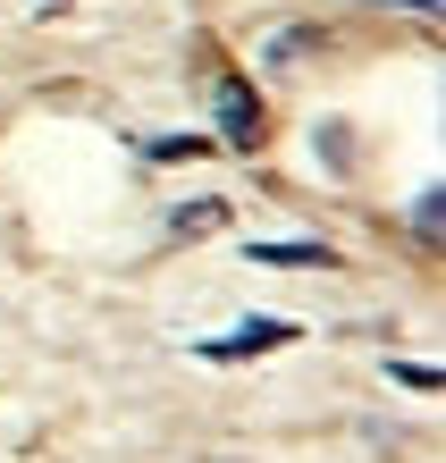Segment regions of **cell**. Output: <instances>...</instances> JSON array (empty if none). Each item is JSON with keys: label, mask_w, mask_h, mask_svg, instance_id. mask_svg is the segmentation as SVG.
<instances>
[{"label": "cell", "mask_w": 446, "mask_h": 463, "mask_svg": "<svg viewBox=\"0 0 446 463\" xmlns=\"http://www.w3.org/2000/svg\"><path fill=\"white\" fill-rule=\"evenodd\" d=\"M219 127H228V144H261V101L244 76H219Z\"/></svg>", "instance_id": "cell-1"}, {"label": "cell", "mask_w": 446, "mask_h": 463, "mask_svg": "<svg viewBox=\"0 0 446 463\" xmlns=\"http://www.w3.org/2000/svg\"><path fill=\"white\" fill-rule=\"evenodd\" d=\"M261 345H287V320H253V329H236V337H211L203 354L211 363H244V354H261Z\"/></svg>", "instance_id": "cell-2"}, {"label": "cell", "mask_w": 446, "mask_h": 463, "mask_svg": "<svg viewBox=\"0 0 446 463\" xmlns=\"http://www.w3.org/2000/svg\"><path fill=\"white\" fill-rule=\"evenodd\" d=\"M253 261H287V269H328V244H244Z\"/></svg>", "instance_id": "cell-3"}, {"label": "cell", "mask_w": 446, "mask_h": 463, "mask_svg": "<svg viewBox=\"0 0 446 463\" xmlns=\"http://www.w3.org/2000/svg\"><path fill=\"white\" fill-rule=\"evenodd\" d=\"M169 228H177V236H194V228H219V203H185V211H169Z\"/></svg>", "instance_id": "cell-4"}, {"label": "cell", "mask_w": 446, "mask_h": 463, "mask_svg": "<svg viewBox=\"0 0 446 463\" xmlns=\"http://www.w3.org/2000/svg\"><path fill=\"white\" fill-rule=\"evenodd\" d=\"M413 9H438V0H413Z\"/></svg>", "instance_id": "cell-5"}]
</instances>
